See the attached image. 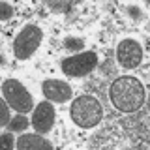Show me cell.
Instances as JSON below:
<instances>
[{"mask_svg":"<svg viewBox=\"0 0 150 150\" xmlns=\"http://www.w3.org/2000/svg\"><path fill=\"white\" fill-rule=\"evenodd\" d=\"M111 101L115 109L120 112H135L144 105V86L141 84L139 79L131 77V75H124V77L115 79L109 88Z\"/></svg>","mask_w":150,"mask_h":150,"instance_id":"1","label":"cell"},{"mask_svg":"<svg viewBox=\"0 0 150 150\" xmlns=\"http://www.w3.org/2000/svg\"><path fill=\"white\" fill-rule=\"evenodd\" d=\"M71 120L81 128H94L98 126L103 118V109L100 105V101L94 96H79L75 98V101L71 103V109H69Z\"/></svg>","mask_w":150,"mask_h":150,"instance_id":"2","label":"cell"},{"mask_svg":"<svg viewBox=\"0 0 150 150\" xmlns=\"http://www.w3.org/2000/svg\"><path fill=\"white\" fill-rule=\"evenodd\" d=\"M41 40H43V32H41L40 26H36V25L23 26V30L15 36V41H13V54H15V58L28 60L40 47Z\"/></svg>","mask_w":150,"mask_h":150,"instance_id":"3","label":"cell"},{"mask_svg":"<svg viewBox=\"0 0 150 150\" xmlns=\"http://www.w3.org/2000/svg\"><path fill=\"white\" fill-rule=\"evenodd\" d=\"M2 96L8 101V105L19 112H28L30 109H34L32 94L17 79H6L2 83Z\"/></svg>","mask_w":150,"mask_h":150,"instance_id":"4","label":"cell"},{"mask_svg":"<svg viewBox=\"0 0 150 150\" xmlns=\"http://www.w3.org/2000/svg\"><path fill=\"white\" fill-rule=\"evenodd\" d=\"M96 66H98V54L92 51H86V53H79L64 58L62 71L69 77H84V75L92 73Z\"/></svg>","mask_w":150,"mask_h":150,"instance_id":"5","label":"cell"},{"mask_svg":"<svg viewBox=\"0 0 150 150\" xmlns=\"http://www.w3.org/2000/svg\"><path fill=\"white\" fill-rule=\"evenodd\" d=\"M116 60L126 69L137 68L143 60V47L135 40H122L116 47Z\"/></svg>","mask_w":150,"mask_h":150,"instance_id":"6","label":"cell"},{"mask_svg":"<svg viewBox=\"0 0 150 150\" xmlns=\"http://www.w3.org/2000/svg\"><path fill=\"white\" fill-rule=\"evenodd\" d=\"M54 124V107L49 101H41L36 105L32 115V126L38 133H49Z\"/></svg>","mask_w":150,"mask_h":150,"instance_id":"7","label":"cell"},{"mask_svg":"<svg viewBox=\"0 0 150 150\" xmlns=\"http://www.w3.org/2000/svg\"><path fill=\"white\" fill-rule=\"evenodd\" d=\"M41 92L43 96L47 98L49 101H54V103H64L71 98V86L64 81H58V79H47L41 84Z\"/></svg>","mask_w":150,"mask_h":150,"instance_id":"8","label":"cell"},{"mask_svg":"<svg viewBox=\"0 0 150 150\" xmlns=\"http://www.w3.org/2000/svg\"><path fill=\"white\" fill-rule=\"evenodd\" d=\"M17 148L19 150H45V148L53 150V143L38 133H25V135H19Z\"/></svg>","mask_w":150,"mask_h":150,"instance_id":"9","label":"cell"},{"mask_svg":"<svg viewBox=\"0 0 150 150\" xmlns=\"http://www.w3.org/2000/svg\"><path fill=\"white\" fill-rule=\"evenodd\" d=\"M30 122L32 120H28L26 116H25V112H19V115H15V116H11V120L8 122V129L9 131H25L28 126H30Z\"/></svg>","mask_w":150,"mask_h":150,"instance_id":"10","label":"cell"},{"mask_svg":"<svg viewBox=\"0 0 150 150\" xmlns=\"http://www.w3.org/2000/svg\"><path fill=\"white\" fill-rule=\"evenodd\" d=\"M64 43H66V47H68L69 51H79V49H83L84 40L83 38H68Z\"/></svg>","mask_w":150,"mask_h":150,"instance_id":"11","label":"cell"},{"mask_svg":"<svg viewBox=\"0 0 150 150\" xmlns=\"http://www.w3.org/2000/svg\"><path fill=\"white\" fill-rule=\"evenodd\" d=\"M0 9H2V11H0V19H2V21H8V19L15 13L13 6H9L8 2H2V4H0Z\"/></svg>","mask_w":150,"mask_h":150,"instance_id":"12","label":"cell"},{"mask_svg":"<svg viewBox=\"0 0 150 150\" xmlns=\"http://www.w3.org/2000/svg\"><path fill=\"white\" fill-rule=\"evenodd\" d=\"M0 112H2V120H0V124H2V126H8V122L11 120V116H9V105H8L6 100L0 103Z\"/></svg>","mask_w":150,"mask_h":150,"instance_id":"13","label":"cell"},{"mask_svg":"<svg viewBox=\"0 0 150 150\" xmlns=\"http://www.w3.org/2000/svg\"><path fill=\"white\" fill-rule=\"evenodd\" d=\"M2 143H4V146H6V148H13V146H15V141H13V135L11 133H9V131H8V133H4L2 135Z\"/></svg>","mask_w":150,"mask_h":150,"instance_id":"14","label":"cell"},{"mask_svg":"<svg viewBox=\"0 0 150 150\" xmlns=\"http://www.w3.org/2000/svg\"><path fill=\"white\" fill-rule=\"evenodd\" d=\"M128 13H129L131 19H135V21H141V19H143V13H141V9L135 8V6H129V8H128Z\"/></svg>","mask_w":150,"mask_h":150,"instance_id":"15","label":"cell"}]
</instances>
